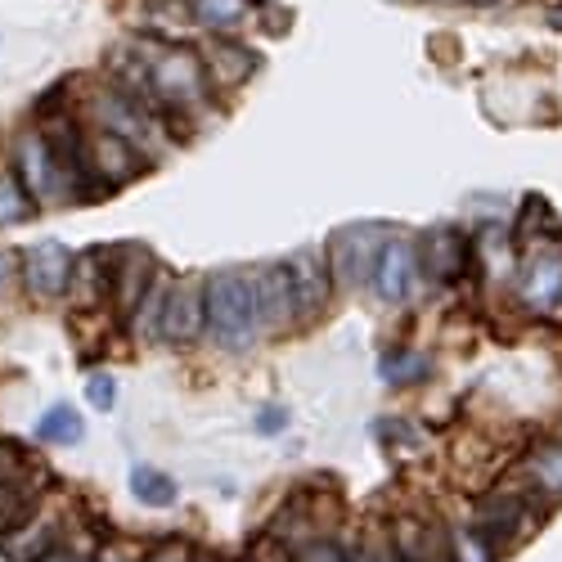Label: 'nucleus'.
I'll list each match as a JSON object with an SVG mask.
<instances>
[{
    "label": "nucleus",
    "mask_w": 562,
    "mask_h": 562,
    "mask_svg": "<svg viewBox=\"0 0 562 562\" xmlns=\"http://www.w3.org/2000/svg\"><path fill=\"white\" fill-rule=\"evenodd\" d=\"M95 562H139V558H135L126 544H104V549L95 553Z\"/></svg>",
    "instance_id": "473e14b6"
},
{
    "label": "nucleus",
    "mask_w": 562,
    "mask_h": 562,
    "mask_svg": "<svg viewBox=\"0 0 562 562\" xmlns=\"http://www.w3.org/2000/svg\"><path fill=\"white\" fill-rule=\"evenodd\" d=\"M190 5H194V23L216 41H239V32L252 27L261 10L252 0H190Z\"/></svg>",
    "instance_id": "f3484780"
},
{
    "label": "nucleus",
    "mask_w": 562,
    "mask_h": 562,
    "mask_svg": "<svg viewBox=\"0 0 562 562\" xmlns=\"http://www.w3.org/2000/svg\"><path fill=\"white\" fill-rule=\"evenodd\" d=\"M90 117H95V131H109V135L126 139V145H135V149H145L154 139L149 109L139 100H131L126 90H117V86L95 90V100H90Z\"/></svg>",
    "instance_id": "f8f14e48"
},
{
    "label": "nucleus",
    "mask_w": 562,
    "mask_h": 562,
    "mask_svg": "<svg viewBox=\"0 0 562 562\" xmlns=\"http://www.w3.org/2000/svg\"><path fill=\"white\" fill-rule=\"evenodd\" d=\"M14 176L23 180V190L32 194V203L36 207H50V203H77V194H72V184H68V176H64V167H59V158H55V149H50V135L45 131H23L19 139H14Z\"/></svg>",
    "instance_id": "7ed1b4c3"
},
{
    "label": "nucleus",
    "mask_w": 562,
    "mask_h": 562,
    "mask_svg": "<svg viewBox=\"0 0 562 562\" xmlns=\"http://www.w3.org/2000/svg\"><path fill=\"white\" fill-rule=\"evenodd\" d=\"M203 306H207V338L225 356H244L257 347L261 324L252 302V279L248 270H216L203 279Z\"/></svg>",
    "instance_id": "f257e3e1"
},
{
    "label": "nucleus",
    "mask_w": 562,
    "mask_h": 562,
    "mask_svg": "<svg viewBox=\"0 0 562 562\" xmlns=\"http://www.w3.org/2000/svg\"><path fill=\"white\" fill-rule=\"evenodd\" d=\"M55 544H59V527L50 518H41V513H32L27 522L5 531V558L10 562H41Z\"/></svg>",
    "instance_id": "a211bd4d"
},
{
    "label": "nucleus",
    "mask_w": 562,
    "mask_h": 562,
    "mask_svg": "<svg viewBox=\"0 0 562 562\" xmlns=\"http://www.w3.org/2000/svg\"><path fill=\"white\" fill-rule=\"evenodd\" d=\"M252 279V302H257V324L261 334H289L297 324V302H293V284H289V270L284 261H270V266H257L248 270Z\"/></svg>",
    "instance_id": "9b49d317"
},
{
    "label": "nucleus",
    "mask_w": 562,
    "mask_h": 562,
    "mask_svg": "<svg viewBox=\"0 0 562 562\" xmlns=\"http://www.w3.org/2000/svg\"><path fill=\"white\" fill-rule=\"evenodd\" d=\"M41 562H95L90 553H81V549H72V544H55L50 553H45Z\"/></svg>",
    "instance_id": "2f4dec72"
},
{
    "label": "nucleus",
    "mask_w": 562,
    "mask_h": 562,
    "mask_svg": "<svg viewBox=\"0 0 562 562\" xmlns=\"http://www.w3.org/2000/svg\"><path fill=\"white\" fill-rule=\"evenodd\" d=\"M347 558H351V562H396V553H392V540H387V536H383V540H364V544L347 549Z\"/></svg>",
    "instance_id": "cd10ccee"
},
{
    "label": "nucleus",
    "mask_w": 562,
    "mask_h": 562,
    "mask_svg": "<svg viewBox=\"0 0 562 562\" xmlns=\"http://www.w3.org/2000/svg\"><path fill=\"white\" fill-rule=\"evenodd\" d=\"M437 373L432 356L428 351H414V347H392L379 356V379L387 387H418V383H428Z\"/></svg>",
    "instance_id": "6ab92c4d"
},
{
    "label": "nucleus",
    "mask_w": 562,
    "mask_h": 562,
    "mask_svg": "<svg viewBox=\"0 0 562 562\" xmlns=\"http://www.w3.org/2000/svg\"><path fill=\"white\" fill-rule=\"evenodd\" d=\"M10 274H14V257H10V252H0V289L10 284Z\"/></svg>",
    "instance_id": "72a5a7b5"
},
{
    "label": "nucleus",
    "mask_w": 562,
    "mask_h": 562,
    "mask_svg": "<svg viewBox=\"0 0 562 562\" xmlns=\"http://www.w3.org/2000/svg\"><path fill=\"white\" fill-rule=\"evenodd\" d=\"M86 401L109 414V409L117 405V383H113V373H90V379H86Z\"/></svg>",
    "instance_id": "bb28decb"
},
{
    "label": "nucleus",
    "mask_w": 562,
    "mask_h": 562,
    "mask_svg": "<svg viewBox=\"0 0 562 562\" xmlns=\"http://www.w3.org/2000/svg\"><path fill=\"white\" fill-rule=\"evenodd\" d=\"M158 257L145 248V244H131V248H122L117 257H113V306L131 319L135 311H139V302L149 297V289L158 284Z\"/></svg>",
    "instance_id": "4468645a"
},
{
    "label": "nucleus",
    "mask_w": 562,
    "mask_h": 562,
    "mask_svg": "<svg viewBox=\"0 0 562 562\" xmlns=\"http://www.w3.org/2000/svg\"><path fill=\"white\" fill-rule=\"evenodd\" d=\"M392 229H383L379 221H351L342 229H334V239L329 248H324V257H329V274H334V284L342 293H356L369 284V274H373V261H379V248L387 239Z\"/></svg>",
    "instance_id": "20e7f679"
},
{
    "label": "nucleus",
    "mask_w": 562,
    "mask_h": 562,
    "mask_svg": "<svg viewBox=\"0 0 562 562\" xmlns=\"http://www.w3.org/2000/svg\"><path fill=\"white\" fill-rule=\"evenodd\" d=\"M252 562H293V553H289V544H279V540H261Z\"/></svg>",
    "instance_id": "7c9ffc66"
},
{
    "label": "nucleus",
    "mask_w": 562,
    "mask_h": 562,
    "mask_svg": "<svg viewBox=\"0 0 562 562\" xmlns=\"http://www.w3.org/2000/svg\"><path fill=\"white\" fill-rule=\"evenodd\" d=\"M149 32L154 36H162V41H171V45H184L194 36V5L190 0H149Z\"/></svg>",
    "instance_id": "4be33fe9"
},
{
    "label": "nucleus",
    "mask_w": 562,
    "mask_h": 562,
    "mask_svg": "<svg viewBox=\"0 0 562 562\" xmlns=\"http://www.w3.org/2000/svg\"><path fill=\"white\" fill-rule=\"evenodd\" d=\"M72 266H77V257L59 239H41V244L23 248V257H19L23 284L41 302H55V297H64L72 289Z\"/></svg>",
    "instance_id": "9d476101"
},
{
    "label": "nucleus",
    "mask_w": 562,
    "mask_h": 562,
    "mask_svg": "<svg viewBox=\"0 0 562 562\" xmlns=\"http://www.w3.org/2000/svg\"><path fill=\"white\" fill-rule=\"evenodd\" d=\"M86 162H90V176H95V184L104 194L113 190V184H126L149 167L145 149L126 145V139H117L109 131H86Z\"/></svg>",
    "instance_id": "ddd939ff"
},
{
    "label": "nucleus",
    "mask_w": 562,
    "mask_h": 562,
    "mask_svg": "<svg viewBox=\"0 0 562 562\" xmlns=\"http://www.w3.org/2000/svg\"><path fill=\"white\" fill-rule=\"evenodd\" d=\"M252 5H270V0H252Z\"/></svg>",
    "instance_id": "c9c22d12"
},
{
    "label": "nucleus",
    "mask_w": 562,
    "mask_h": 562,
    "mask_svg": "<svg viewBox=\"0 0 562 562\" xmlns=\"http://www.w3.org/2000/svg\"><path fill=\"white\" fill-rule=\"evenodd\" d=\"M473 531L486 540L491 553H499L513 540H522V531H527V499L522 495H491V499H482V508L473 513Z\"/></svg>",
    "instance_id": "2eb2a0df"
},
{
    "label": "nucleus",
    "mask_w": 562,
    "mask_h": 562,
    "mask_svg": "<svg viewBox=\"0 0 562 562\" xmlns=\"http://www.w3.org/2000/svg\"><path fill=\"white\" fill-rule=\"evenodd\" d=\"M522 473H527V482H531L544 499H562V437L540 441V446L527 454Z\"/></svg>",
    "instance_id": "412c9836"
},
{
    "label": "nucleus",
    "mask_w": 562,
    "mask_h": 562,
    "mask_svg": "<svg viewBox=\"0 0 562 562\" xmlns=\"http://www.w3.org/2000/svg\"><path fill=\"white\" fill-rule=\"evenodd\" d=\"M392 553L396 562H454L450 553V536L437 522H418V518H401L392 527Z\"/></svg>",
    "instance_id": "dca6fc26"
},
{
    "label": "nucleus",
    "mask_w": 562,
    "mask_h": 562,
    "mask_svg": "<svg viewBox=\"0 0 562 562\" xmlns=\"http://www.w3.org/2000/svg\"><path fill=\"white\" fill-rule=\"evenodd\" d=\"M369 289L383 306H405L418 289V257H414V239L405 234H387L383 248H379V261H373V274H369Z\"/></svg>",
    "instance_id": "1a4fd4ad"
},
{
    "label": "nucleus",
    "mask_w": 562,
    "mask_h": 562,
    "mask_svg": "<svg viewBox=\"0 0 562 562\" xmlns=\"http://www.w3.org/2000/svg\"><path fill=\"white\" fill-rule=\"evenodd\" d=\"M36 437L45 446H77L86 437V424H81V414L68 401H59V405H50L36 418Z\"/></svg>",
    "instance_id": "5701e85b"
},
{
    "label": "nucleus",
    "mask_w": 562,
    "mask_h": 562,
    "mask_svg": "<svg viewBox=\"0 0 562 562\" xmlns=\"http://www.w3.org/2000/svg\"><path fill=\"white\" fill-rule=\"evenodd\" d=\"M284 424H289V409H274V405H266L261 414H257V432H284Z\"/></svg>",
    "instance_id": "c756f323"
},
{
    "label": "nucleus",
    "mask_w": 562,
    "mask_h": 562,
    "mask_svg": "<svg viewBox=\"0 0 562 562\" xmlns=\"http://www.w3.org/2000/svg\"><path fill=\"white\" fill-rule=\"evenodd\" d=\"M32 212H36V203H32V194L23 190V180L14 176V167H0V229L27 221Z\"/></svg>",
    "instance_id": "393cba45"
},
{
    "label": "nucleus",
    "mask_w": 562,
    "mask_h": 562,
    "mask_svg": "<svg viewBox=\"0 0 562 562\" xmlns=\"http://www.w3.org/2000/svg\"><path fill=\"white\" fill-rule=\"evenodd\" d=\"M414 257H418V279H428L432 289H454L468 274V261H473V244H468L459 225L437 221L414 239Z\"/></svg>",
    "instance_id": "39448f33"
},
{
    "label": "nucleus",
    "mask_w": 562,
    "mask_h": 562,
    "mask_svg": "<svg viewBox=\"0 0 562 562\" xmlns=\"http://www.w3.org/2000/svg\"><path fill=\"white\" fill-rule=\"evenodd\" d=\"M284 270H289L293 302H297V324H315L338 293L329 274V257H324V248H297L293 257H284Z\"/></svg>",
    "instance_id": "6e6552de"
},
{
    "label": "nucleus",
    "mask_w": 562,
    "mask_h": 562,
    "mask_svg": "<svg viewBox=\"0 0 562 562\" xmlns=\"http://www.w3.org/2000/svg\"><path fill=\"white\" fill-rule=\"evenodd\" d=\"M207 334V306H203V279H176L162 297L158 334L154 342H167L176 351H190Z\"/></svg>",
    "instance_id": "423d86ee"
},
{
    "label": "nucleus",
    "mask_w": 562,
    "mask_h": 562,
    "mask_svg": "<svg viewBox=\"0 0 562 562\" xmlns=\"http://www.w3.org/2000/svg\"><path fill=\"white\" fill-rule=\"evenodd\" d=\"M131 495L149 508H167V504H176V482L154 463H135L131 468Z\"/></svg>",
    "instance_id": "b1692460"
},
{
    "label": "nucleus",
    "mask_w": 562,
    "mask_h": 562,
    "mask_svg": "<svg viewBox=\"0 0 562 562\" xmlns=\"http://www.w3.org/2000/svg\"><path fill=\"white\" fill-rule=\"evenodd\" d=\"M139 562H194V549L184 544V540H171V544H158V549H149Z\"/></svg>",
    "instance_id": "c85d7f7f"
},
{
    "label": "nucleus",
    "mask_w": 562,
    "mask_h": 562,
    "mask_svg": "<svg viewBox=\"0 0 562 562\" xmlns=\"http://www.w3.org/2000/svg\"><path fill=\"white\" fill-rule=\"evenodd\" d=\"M293 562H351V558H347V549H342L338 540H324V536H319V540H306V544L293 553Z\"/></svg>",
    "instance_id": "a878e982"
},
{
    "label": "nucleus",
    "mask_w": 562,
    "mask_h": 562,
    "mask_svg": "<svg viewBox=\"0 0 562 562\" xmlns=\"http://www.w3.org/2000/svg\"><path fill=\"white\" fill-rule=\"evenodd\" d=\"M468 5H495V0H468Z\"/></svg>",
    "instance_id": "f704fd0d"
},
{
    "label": "nucleus",
    "mask_w": 562,
    "mask_h": 562,
    "mask_svg": "<svg viewBox=\"0 0 562 562\" xmlns=\"http://www.w3.org/2000/svg\"><path fill=\"white\" fill-rule=\"evenodd\" d=\"M203 64H207V77L221 81V86H244L261 68V59L252 50H244L239 41H216L212 50L203 55Z\"/></svg>",
    "instance_id": "aec40b11"
},
{
    "label": "nucleus",
    "mask_w": 562,
    "mask_h": 562,
    "mask_svg": "<svg viewBox=\"0 0 562 562\" xmlns=\"http://www.w3.org/2000/svg\"><path fill=\"white\" fill-rule=\"evenodd\" d=\"M149 64V95L154 104H162L167 113H190L207 100V64L199 50H190V45H162V50Z\"/></svg>",
    "instance_id": "f03ea898"
},
{
    "label": "nucleus",
    "mask_w": 562,
    "mask_h": 562,
    "mask_svg": "<svg viewBox=\"0 0 562 562\" xmlns=\"http://www.w3.org/2000/svg\"><path fill=\"white\" fill-rule=\"evenodd\" d=\"M518 293L540 315L562 306V248L544 239H527V248H518Z\"/></svg>",
    "instance_id": "0eeeda50"
}]
</instances>
